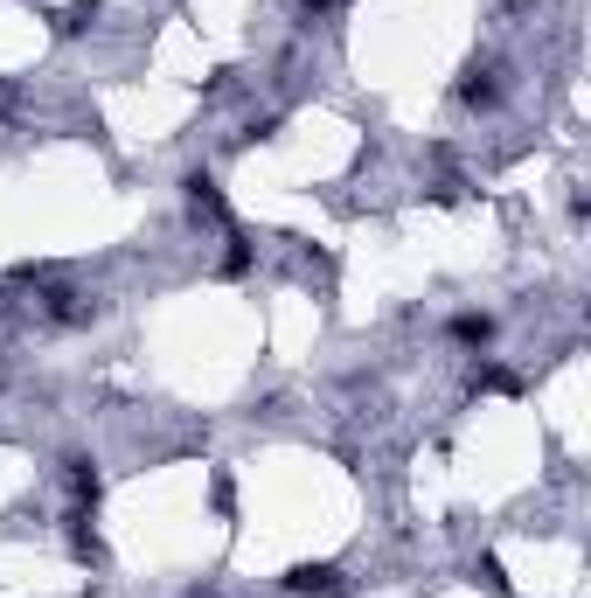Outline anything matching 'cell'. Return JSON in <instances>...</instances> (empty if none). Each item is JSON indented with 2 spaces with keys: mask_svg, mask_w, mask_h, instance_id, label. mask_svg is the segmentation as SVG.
Returning a JSON list of instances; mask_svg holds the SVG:
<instances>
[{
  "mask_svg": "<svg viewBox=\"0 0 591 598\" xmlns=\"http://www.w3.org/2000/svg\"><path fill=\"white\" fill-rule=\"evenodd\" d=\"M452 334H459V341H487V334H494V320H487V313H459V320H452Z\"/></svg>",
  "mask_w": 591,
  "mask_h": 598,
  "instance_id": "277c9868",
  "label": "cell"
},
{
  "mask_svg": "<svg viewBox=\"0 0 591 598\" xmlns=\"http://www.w3.org/2000/svg\"><path fill=\"white\" fill-rule=\"evenodd\" d=\"M188 202H195V209H209V216L223 223V195H216V181H209V174H188Z\"/></svg>",
  "mask_w": 591,
  "mask_h": 598,
  "instance_id": "3957f363",
  "label": "cell"
},
{
  "mask_svg": "<svg viewBox=\"0 0 591 598\" xmlns=\"http://www.w3.org/2000/svg\"><path fill=\"white\" fill-rule=\"evenodd\" d=\"M459 98H466V105H494V98H501V70H494V63H487V70L473 63L466 84H459Z\"/></svg>",
  "mask_w": 591,
  "mask_h": 598,
  "instance_id": "7a4b0ae2",
  "label": "cell"
},
{
  "mask_svg": "<svg viewBox=\"0 0 591 598\" xmlns=\"http://www.w3.org/2000/svg\"><path fill=\"white\" fill-rule=\"evenodd\" d=\"M299 7H313V14H327V7H341V0H299Z\"/></svg>",
  "mask_w": 591,
  "mask_h": 598,
  "instance_id": "5b68a950",
  "label": "cell"
},
{
  "mask_svg": "<svg viewBox=\"0 0 591 598\" xmlns=\"http://www.w3.org/2000/svg\"><path fill=\"white\" fill-rule=\"evenodd\" d=\"M286 592H299V598H334V592H341V571H334V564H293V571H286Z\"/></svg>",
  "mask_w": 591,
  "mask_h": 598,
  "instance_id": "6da1fadb",
  "label": "cell"
}]
</instances>
